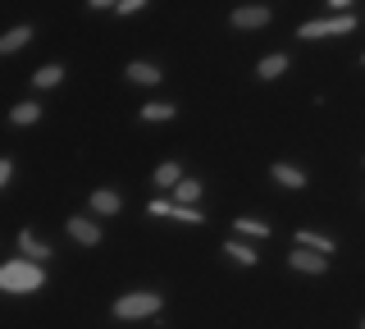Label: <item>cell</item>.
Segmentation results:
<instances>
[{
  "instance_id": "16",
  "label": "cell",
  "mask_w": 365,
  "mask_h": 329,
  "mask_svg": "<svg viewBox=\"0 0 365 329\" xmlns=\"http://www.w3.org/2000/svg\"><path fill=\"white\" fill-rule=\"evenodd\" d=\"M224 256L237 260V265H256V252H251L247 243H237V238H228V243H224Z\"/></svg>"
},
{
  "instance_id": "10",
  "label": "cell",
  "mask_w": 365,
  "mask_h": 329,
  "mask_svg": "<svg viewBox=\"0 0 365 329\" xmlns=\"http://www.w3.org/2000/svg\"><path fill=\"white\" fill-rule=\"evenodd\" d=\"M283 69H288V55H283V51H274V55H265V60L256 64V78H260V83H269V78H279Z\"/></svg>"
},
{
  "instance_id": "15",
  "label": "cell",
  "mask_w": 365,
  "mask_h": 329,
  "mask_svg": "<svg viewBox=\"0 0 365 329\" xmlns=\"http://www.w3.org/2000/svg\"><path fill=\"white\" fill-rule=\"evenodd\" d=\"M174 119V101H151V106H142V123H165Z\"/></svg>"
},
{
  "instance_id": "3",
  "label": "cell",
  "mask_w": 365,
  "mask_h": 329,
  "mask_svg": "<svg viewBox=\"0 0 365 329\" xmlns=\"http://www.w3.org/2000/svg\"><path fill=\"white\" fill-rule=\"evenodd\" d=\"M356 28V19L351 14H338V19H311V24H302V41H319V37H342V32Z\"/></svg>"
},
{
  "instance_id": "4",
  "label": "cell",
  "mask_w": 365,
  "mask_h": 329,
  "mask_svg": "<svg viewBox=\"0 0 365 329\" xmlns=\"http://www.w3.org/2000/svg\"><path fill=\"white\" fill-rule=\"evenodd\" d=\"M68 238L83 243V247H96L101 243V229H96V220H87V215H73V220H68Z\"/></svg>"
},
{
  "instance_id": "22",
  "label": "cell",
  "mask_w": 365,
  "mask_h": 329,
  "mask_svg": "<svg viewBox=\"0 0 365 329\" xmlns=\"http://www.w3.org/2000/svg\"><path fill=\"white\" fill-rule=\"evenodd\" d=\"M174 211H178L174 201H151V215H169V220H174Z\"/></svg>"
},
{
  "instance_id": "12",
  "label": "cell",
  "mask_w": 365,
  "mask_h": 329,
  "mask_svg": "<svg viewBox=\"0 0 365 329\" xmlns=\"http://www.w3.org/2000/svg\"><path fill=\"white\" fill-rule=\"evenodd\" d=\"M128 83L155 87V83H160V69H155V64H142V60H137V64H128Z\"/></svg>"
},
{
  "instance_id": "25",
  "label": "cell",
  "mask_w": 365,
  "mask_h": 329,
  "mask_svg": "<svg viewBox=\"0 0 365 329\" xmlns=\"http://www.w3.org/2000/svg\"><path fill=\"white\" fill-rule=\"evenodd\" d=\"M361 329H365V325H361Z\"/></svg>"
},
{
  "instance_id": "7",
  "label": "cell",
  "mask_w": 365,
  "mask_h": 329,
  "mask_svg": "<svg viewBox=\"0 0 365 329\" xmlns=\"http://www.w3.org/2000/svg\"><path fill=\"white\" fill-rule=\"evenodd\" d=\"M297 247H302V252H315V256H334V238H324V233H315V229L297 233Z\"/></svg>"
},
{
  "instance_id": "8",
  "label": "cell",
  "mask_w": 365,
  "mask_h": 329,
  "mask_svg": "<svg viewBox=\"0 0 365 329\" xmlns=\"http://www.w3.org/2000/svg\"><path fill=\"white\" fill-rule=\"evenodd\" d=\"M269 24V9L265 5H242L233 9V28H265Z\"/></svg>"
},
{
  "instance_id": "9",
  "label": "cell",
  "mask_w": 365,
  "mask_h": 329,
  "mask_svg": "<svg viewBox=\"0 0 365 329\" xmlns=\"http://www.w3.org/2000/svg\"><path fill=\"white\" fill-rule=\"evenodd\" d=\"M269 174H274V183H283V188H306V169H297L288 161H279Z\"/></svg>"
},
{
  "instance_id": "19",
  "label": "cell",
  "mask_w": 365,
  "mask_h": 329,
  "mask_svg": "<svg viewBox=\"0 0 365 329\" xmlns=\"http://www.w3.org/2000/svg\"><path fill=\"white\" fill-rule=\"evenodd\" d=\"M174 192H178L174 201H182V206H187V201H201V183H197V178H182Z\"/></svg>"
},
{
  "instance_id": "13",
  "label": "cell",
  "mask_w": 365,
  "mask_h": 329,
  "mask_svg": "<svg viewBox=\"0 0 365 329\" xmlns=\"http://www.w3.org/2000/svg\"><path fill=\"white\" fill-rule=\"evenodd\" d=\"M178 183H182V165L178 161L155 165V188H178Z\"/></svg>"
},
{
  "instance_id": "17",
  "label": "cell",
  "mask_w": 365,
  "mask_h": 329,
  "mask_svg": "<svg viewBox=\"0 0 365 329\" xmlns=\"http://www.w3.org/2000/svg\"><path fill=\"white\" fill-rule=\"evenodd\" d=\"M37 101H23V106H14V115H9V123H14V128H28V123H37Z\"/></svg>"
},
{
  "instance_id": "5",
  "label": "cell",
  "mask_w": 365,
  "mask_h": 329,
  "mask_svg": "<svg viewBox=\"0 0 365 329\" xmlns=\"http://www.w3.org/2000/svg\"><path fill=\"white\" fill-rule=\"evenodd\" d=\"M288 265L302 270V275H324V270H329V256H315V252H302V247H292Z\"/></svg>"
},
{
  "instance_id": "2",
  "label": "cell",
  "mask_w": 365,
  "mask_h": 329,
  "mask_svg": "<svg viewBox=\"0 0 365 329\" xmlns=\"http://www.w3.org/2000/svg\"><path fill=\"white\" fill-rule=\"evenodd\" d=\"M160 293H128V298L114 302V320H146V315L160 311Z\"/></svg>"
},
{
  "instance_id": "20",
  "label": "cell",
  "mask_w": 365,
  "mask_h": 329,
  "mask_svg": "<svg viewBox=\"0 0 365 329\" xmlns=\"http://www.w3.org/2000/svg\"><path fill=\"white\" fill-rule=\"evenodd\" d=\"M237 233H247V238H269V224H260V220H237Z\"/></svg>"
},
{
  "instance_id": "23",
  "label": "cell",
  "mask_w": 365,
  "mask_h": 329,
  "mask_svg": "<svg viewBox=\"0 0 365 329\" xmlns=\"http://www.w3.org/2000/svg\"><path fill=\"white\" fill-rule=\"evenodd\" d=\"M9 178H14V161H0V188H5Z\"/></svg>"
},
{
  "instance_id": "1",
  "label": "cell",
  "mask_w": 365,
  "mask_h": 329,
  "mask_svg": "<svg viewBox=\"0 0 365 329\" xmlns=\"http://www.w3.org/2000/svg\"><path fill=\"white\" fill-rule=\"evenodd\" d=\"M46 283V275H41V265H32V260H9V265H0V288L5 293H37Z\"/></svg>"
},
{
  "instance_id": "24",
  "label": "cell",
  "mask_w": 365,
  "mask_h": 329,
  "mask_svg": "<svg viewBox=\"0 0 365 329\" xmlns=\"http://www.w3.org/2000/svg\"><path fill=\"white\" fill-rule=\"evenodd\" d=\"M361 60H365V55H361Z\"/></svg>"
},
{
  "instance_id": "6",
  "label": "cell",
  "mask_w": 365,
  "mask_h": 329,
  "mask_svg": "<svg viewBox=\"0 0 365 329\" xmlns=\"http://www.w3.org/2000/svg\"><path fill=\"white\" fill-rule=\"evenodd\" d=\"M19 252H23V260H32V265H41V260L51 256V247H46V243H41V238L32 233V229H23V233H19Z\"/></svg>"
},
{
  "instance_id": "18",
  "label": "cell",
  "mask_w": 365,
  "mask_h": 329,
  "mask_svg": "<svg viewBox=\"0 0 365 329\" xmlns=\"http://www.w3.org/2000/svg\"><path fill=\"white\" fill-rule=\"evenodd\" d=\"M60 78H64V69H60V64H41V69H37V78H32V87H37V92H46V87H55Z\"/></svg>"
},
{
  "instance_id": "14",
  "label": "cell",
  "mask_w": 365,
  "mask_h": 329,
  "mask_svg": "<svg viewBox=\"0 0 365 329\" xmlns=\"http://www.w3.org/2000/svg\"><path fill=\"white\" fill-rule=\"evenodd\" d=\"M32 41V28L23 24V28H14V32H5V41H0V55H14V51H23Z\"/></svg>"
},
{
  "instance_id": "11",
  "label": "cell",
  "mask_w": 365,
  "mask_h": 329,
  "mask_svg": "<svg viewBox=\"0 0 365 329\" xmlns=\"http://www.w3.org/2000/svg\"><path fill=\"white\" fill-rule=\"evenodd\" d=\"M119 206H123L119 192H110V188H96V192H91V211H96V215H119Z\"/></svg>"
},
{
  "instance_id": "21",
  "label": "cell",
  "mask_w": 365,
  "mask_h": 329,
  "mask_svg": "<svg viewBox=\"0 0 365 329\" xmlns=\"http://www.w3.org/2000/svg\"><path fill=\"white\" fill-rule=\"evenodd\" d=\"M174 220H182V224H201L205 215H201L197 206H178V211H174Z\"/></svg>"
}]
</instances>
